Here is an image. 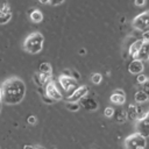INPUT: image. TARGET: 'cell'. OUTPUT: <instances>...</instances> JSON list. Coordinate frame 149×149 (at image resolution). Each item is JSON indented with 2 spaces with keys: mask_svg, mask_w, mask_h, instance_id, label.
<instances>
[{
  "mask_svg": "<svg viewBox=\"0 0 149 149\" xmlns=\"http://www.w3.org/2000/svg\"><path fill=\"white\" fill-rule=\"evenodd\" d=\"M26 84L17 77L6 79L1 85V102L7 105L20 104L26 95Z\"/></svg>",
  "mask_w": 149,
  "mask_h": 149,
  "instance_id": "obj_1",
  "label": "cell"
},
{
  "mask_svg": "<svg viewBox=\"0 0 149 149\" xmlns=\"http://www.w3.org/2000/svg\"><path fill=\"white\" fill-rule=\"evenodd\" d=\"M43 43H44V37L41 33L38 31H34L31 34H29L24 42H23V49L31 54V55H35V54H38L42 48H43Z\"/></svg>",
  "mask_w": 149,
  "mask_h": 149,
  "instance_id": "obj_2",
  "label": "cell"
},
{
  "mask_svg": "<svg viewBox=\"0 0 149 149\" xmlns=\"http://www.w3.org/2000/svg\"><path fill=\"white\" fill-rule=\"evenodd\" d=\"M147 146V137L142 136L139 133L130 134L125 140L126 149H146Z\"/></svg>",
  "mask_w": 149,
  "mask_h": 149,
  "instance_id": "obj_3",
  "label": "cell"
},
{
  "mask_svg": "<svg viewBox=\"0 0 149 149\" xmlns=\"http://www.w3.org/2000/svg\"><path fill=\"white\" fill-rule=\"evenodd\" d=\"M58 83L62 87V90L66 93V95L69 97L78 86H77V80H74L72 77L70 76H59L58 77Z\"/></svg>",
  "mask_w": 149,
  "mask_h": 149,
  "instance_id": "obj_4",
  "label": "cell"
},
{
  "mask_svg": "<svg viewBox=\"0 0 149 149\" xmlns=\"http://www.w3.org/2000/svg\"><path fill=\"white\" fill-rule=\"evenodd\" d=\"M133 27L140 31H144V30H148L149 28V12L146 10L139 15H136L132 22Z\"/></svg>",
  "mask_w": 149,
  "mask_h": 149,
  "instance_id": "obj_5",
  "label": "cell"
},
{
  "mask_svg": "<svg viewBox=\"0 0 149 149\" xmlns=\"http://www.w3.org/2000/svg\"><path fill=\"white\" fill-rule=\"evenodd\" d=\"M43 90H44V94L47 97H49L50 99H52L54 101H59L63 99V94L61 93V91L57 88V86L55 85V83L52 80L50 83H48L43 87Z\"/></svg>",
  "mask_w": 149,
  "mask_h": 149,
  "instance_id": "obj_6",
  "label": "cell"
},
{
  "mask_svg": "<svg viewBox=\"0 0 149 149\" xmlns=\"http://www.w3.org/2000/svg\"><path fill=\"white\" fill-rule=\"evenodd\" d=\"M136 129L139 134H141L144 137L149 136V114L148 112L144 113L143 116H141L140 119L136 120Z\"/></svg>",
  "mask_w": 149,
  "mask_h": 149,
  "instance_id": "obj_7",
  "label": "cell"
},
{
  "mask_svg": "<svg viewBox=\"0 0 149 149\" xmlns=\"http://www.w3.org/2000/svg\"><path fill=\"white\" fill-rule=\"evenodd\" d=\"M12 19V9L8 2L0 3V24H6Z\"/></svg>",
  "mask_w": 149,
  "mask_h": 149,
  "instance_id": "obj_8",
  "label": "cell"
},
{
  "mask_svg": "<svg viewBox=\"0 0 149 149\" xmlns=\"http://www.w3.org/2000/svg\"><path fill=\"white\" fill-rule=\"evenodd\" d=\"M87 93H88V87L87 86H85V85L79 86L68 97V100L69 101H79L81 98L87 95Z\"/></svg>",
  "mask_w": 149,
  "mask_h": 149,
  "instance_id": "obj_9",
  "label": "cell"
},
{
  "mask_svg": "<svg viewBox=\"0 0 149 149\" xmlns=\"http://www.w3.org/2000/svg\"><path fill=\"white\" fill-rule=\"evenodd\" d=\"M79 106L86 111H95L98 108V102L95 101V99L91 98V97H87L85 95L84 98H81L79 101H78Z\"/></svg>",
  "mask_w": 149,
  "mask_h": 149,
  "instance_id": "obj_10",
  "label": "cell"
},
{
  "mask_svg": "<svg viewBox=\"0 0 149 149\" xmlns=\"http://www.w3.org/2000/svg\"><path fill=\"white\" fill-rule=\"evenodd\" d=\"M127 69H128V72L130 74H139V73H142V71L144 69V65H143V62L142 61L134 58L128 64V68Z\"/></svg>",
  "mask_w": 149,
  "mask_h": 149,
  "instance_id": "obj_11",
  "label": "cell"
},
{
  "mask_svg": "<svg viewBox=\"0 0 149 149\" xmlns=\"http://www.w3.org/2000/svg\"><path fill=\"white\" fill-rule=\"evenodd\" d=\"M109 100L115 105H122L126 101V94L122 90H115L109 97Z\"/></svg>",
  "mask_w": 149,
  "mask_h": 149,
  "instance_id": "obj_12",
  "label": "cell"
},
{
  "mask_svg": "<svg viewBox=\"0 0 149 149\" xmlns=\"http://www.w3.org/2000/svg\"><path fill=\"white\" fill-rule=\"evenodd\" d=\"M148 58H149V42H143V44L141 45L140 50L137 51L136 59H140V61L144 62Z\"/></svg>",
  "mask_w": 149,
  "mask_h": 149,
  "instance_id": "obj_13",
  "label": "cell"
},
{
  "mask_svg": "<svg viewBox=\"0 0 149 149\" xmlns=\"http://www.w3.org/2000/svg\"><path fill=\"white\" fill-rule=\"evenodd\" d=\"M143 44V41L140 38V40H136V41H134L130 45H129V48H128V54H129V56L134 59V58H136V55H137V51L140 50V48H141V45Z\"/></svg>",
  "mask_w": 149,
  "mask_h": 149,
  "instance_id": "obj_14",
  "label": "cell"
},
{
  "mask_svg": "<svg viewBox=\"0 0 149 149\" xmlns=\"http://www.w3.org/2000/svg\"><path fill=\"white\" fill-rule=\"evenodd\" d=\"M126 114H127V119H130V120H137V119L141 118V115L139 113V108L134 104H132V105L128 106Z\"/></svg>",
  "mask_w": 149,
  "mask_h": 149,
  "instance_id": "obj_15",
  "label": "cell"
},
{
  "mask_svg": "<svg viewBox=\"0 0 149 149\" xmlns=\"http://www.w3.org/2000/svg\"><path fill=\"white\" fill-rule=\"evenodd\" d=\"M29 17H30V20H31L33 22L40 23V22H42V20H43V14H42L41 10H38V9H36V8H31V9L29 10Z\"/></svg>",
  "mask_w": 149,
  "mask_h": 149,
  "instance_id": "obj_16",
  "label": "cell"
},
{
  "mask_svg": "<svg viewBox=\"0 0 149 149\" xmlns=\"http://www.w3.org/2000/svg\"><path fill=\"white\" fill-rule=\"evenodd\" d=\"M148 99H149L148 93H147V92H144L143 90L137 91V92L135 93V95H134V100H135V102H137V104L147 102V101H148Z\"/></svg>",
  "mask_w": 149,
  "mask_h": 149,
  "instance_id": "obj_17",
  "label": "cell"
},
{
  "mask_svg": "<svg viewBox=\"0 0 149 149\" xmlns=\"http://www.w3.org/2000/svg\"><path fill=\"white\" fill-rule=\"evenodd\" d=\"M38 72H40V73L51 74V72H52V68H51L50 63H47V62L41 63V64H40V66H38Z\"/></svg>",
  "mask_w": 149,
  "mask_h": 149,
  "instance_id": "obj_18",
  "label": "cell"
},
{
  "mask_svg": "<svg viewBox=\"0 0 149 149\" xmlns=\"http://www.w3.org/2000/svg\"><path fill=\"white\" fill-rule=\"evenodd\" d=\"M65 108L68 111H70V112H77L80 108V106H79L78 101H69V100H66L65 101Z\"/></svg>",
  "mask_w": 149,
  "mask_h": 149,
  "instance_id": "obj_19",
  "label": "cell"
},
{
  "mask_svg": "<svg viewBox=\"0 0 149 149\" xmlns=\"http://www.w3.org/2000/svg\"><path fill=\"white\" fill-rule=\"evenodd\" d=\"M91 80H92V83H93V84H95V85H99V84L102 81V74H101V73H98V72H95V73H93V74H92V77H91Z\"/></svg>",
  "mask_w": 149,
  "mask_h": 149,
  "instance_id": "obj_20",
  "label": "cell"
},
{
  "mask_svg": "<svg viewBox=\"0 0 149 149\" xmlns=\"http://www.w3.org/2000/svg\"><path fill=\"white\" fill-rule=\"evenodd\" d=\"M127 120V114H126V111H119L118 114H116V121L118 122H125Z\"/></svg>",
  "mask_w": 149,
  "mask_h": 149,
  "instance_id": "obj_21",
  "label": "cell"
},
{
  "mask_svg": "<svg viewBox=\"0 0 149 149\" xmlns=\"http://www.w3.org/2000/svg\"><path fill=\"white\" fill-rule=\"evenodd\" d=\"M136 81H137L139 84H144V83L148 81V78H147L146 74H143V73H139V74H136Z\"/></svg>",
  "mask_w": 149,
  "mask_h": 149,
  "instance_id": "obj_22",
  "label": "cell"
},
{
  "mask_svg": "<svg viewBox=\"0 0 149 149\" xmlns=\"http://www.w3.org/2000/svg\"><path fill=\"white\" fill-rule=\"evenodd\" d=\"M114 108L113 107H106L105 108V111H104V114H105V116L106 118H112L113 115H114Z\"/></svg>",
  "mask_w": 149,
  "mask_h": 149,
  "instance_id": "obj_23",
  "label": "cell"
},
{
  "mask_svg": "<svg viewBox=\"0 0 149 149\" xmlns=\"http://www.w3.org/2000/svg\"><path fill=\"white\" fill-rule=\"evenodd\" d=\"M70 77H72L74 80L80 79V74H79V72H78L77 70H71V74H70Z\"/></svg>",
  "mask_w": 149,
  "mask_h": 149,
  "instance_id": "obj_24",
  "label": "cell"
},
{
  "mask_svg": "<svg viewBox=\"0 0 149 149\" xmlns=\"http://www.w3.org/2000/svg\"><path fill=\"white\" fill-rule=\"evenodd\" d=\"M27 122H28L29 125H35V123L37 122V119H36V116H34V115H29V116L27 118Z\"/></svg>",
  "mask_w": 149,
  "mask_h": 149,
  "instance_id": "obj_25",
  "label": "cell"
},
{
  "mask_svg": "<svg viewBox=\"0 0 149 149\" xmlns=\"http://www.w3.org/2000/svg\"><path fill=\"white\" fill-rule=\"evenodd\" d=\"M143 42H149V31L148 30H144L143 31V35H142V38H141Z\"/></svg>",
  "mask_w": 149,
  "mask_h": 149,
  "instance_id": "obj_26",
  "label": "cell"
},
{
  "mask_svg": "<svg viewBox=\"0 0 149 149\" xmlns=\"http://www.w3.org/2000/svg\"><path fill=\"white\" fill-rule=\"evenodd\" d=\"M63 2H64V0H49V3L51 6H58V5L63 3Z\"/></svg>",
  "mask_w": 149,
  "mask_h": 149,
  "instance_id": "obj_27",
  "label": "cell"
},
{
  "mask_svg": "<svg viewBox=\"0 0 149 149\" xmlns=\"http://www.w3.org/2000/svg\"><path fill=\"white\" fill-rule=\"evenodd\" d=\"M134 2L137 7H142V6L146 5V0H134Z\"/></svg>",
  "mask_w": 149,
  "mask_h": 149,
  "instance_id": "obj_28",
  "label": "cell"
},
{
  "mask_svg": "<svg viewBox=\"0 0 149 149\" xmlns=\"http://www.w3.org/2000/svg\"><path fill=\"white\" fill-rule=\"evenodd\" d=\"M62 74H63V76H70V74H71V70L65 69V70L62 71Z\"/></svg>",
  "mask_w": 149,
  "mask_h": 149,
  "instance_id": "obj_29",
  "label": "cell"
},
{
  "mask_svg": "<svg viewBox=\"0 0 149 149\" xmlns=\"http://www.w3.org/2000/svg\"><path fill=\"white\" fill-rule=\"evenodd\" d=\"M23 149H35V146H31V144H26L23 147Z\"/></svg>",
  "mask_w": 149,
  "mask_h": 149,
  "instance_id": "obj_30",
  "label": "cell"
},
{
  "mask_svg": "<svg viewBox=\"0 0 149 149\" xmlns=\"http://www.w3.org/2000/svg\"><path fill=\"white\" fill-rule=\"evenodd\" d=\"M41 3H43V5H47V3H49V0H38Z\"/></svg>",
  "mask_w": 149,
  "mask_h": 149,
  "instance_id": "obj_31",
  "label": "cell"
},
{
  "mask_svg": "<svg viewBox=\"0 0 149 149\" xmlns=\"http://www.w3.org/2000/svg\"><path fill=\"white\" fill-rule=\"evenodd\" d=\"M79 54L85 55V54H86V50H85V49H80V50H79Z\"/></svg>",
  "mask_w": 149,
  "mask_h": 149,
  "instance_id": "obj_32",
  "label": "cell"
},
{
  "mask_svg": "<svg viewBox=\"0 0 149 149\" xmlns=\"http://www.w3.org/2000/svg\"><path fill=\"white\" fill-rule=\"evenodd\" d=\"M35 149H45V148H43L42 146H35Z\"/></svg>",
  "mask_w": 149,
  "mask_h": 149,
  "instance_id": "obj_33",
  "label": "cell"
},
{
  "mask_svg": "<svg viewBox=\"0 0 149 149\" xmlns=\"http://www.w3.org/2000/svg\"><path fill=\"white\" fill-rule=\"evenodd\" d=\"M0 102H1V85H0Z\"/></svg>",
  "mask_w": 149,
  "mask_h": 149,
  "instance_id": "obj_34",
  "label": "cell"
},
{
  "mask_svg": "<svg viewBox=\"0 0 149 149\" xmlns=\"http://www.w3.org/2000/svg\"><path fill=\"white\" fill-rule=\"evenodd\" d=\"M0 112H1V102H0Z\"/></svg>",
  "mask_w": 149,
  "mask_h": 149,
  "instance_id": "obj_35",
  "label": "cell"
},
{
  "mask_svg": "<svg viewBox=\"0 0 149 149\" xmlns=\"http://www.w3.org/2000/svg\"><path fill=\"white\" fill-rule=\"evenodd\" d=\"M54 149H56V148H54Z\"/></svg>",
  "mask_w": 149,
  "mask_h": 149,
  "instance_id": "obj_36",
  "label": "cell"
}]
</instances>
